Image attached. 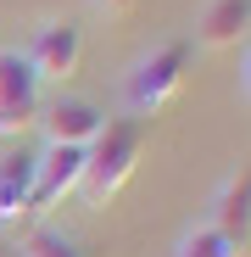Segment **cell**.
<instances>
[{"mask_svg":"<svg viewBox=\"0 0 251 257\" xmlns=\"http://www.w3.org/2000/svg\"><path fill=\"white\" fill-rule=\"evenodd\" d=\"M206 229H218L234 251L245 246V235H251V179H245V168L218 185L212 207H206Z\"/></svg>","mask_w":251,"mask_h":257,"instance_id":"cell-6","label":"cell"},{"mask_svg":"<svg viewBox=\"0 0 251 257\" xmlns=\"http://www.w3.org/2000/svg\"><path fill=\"white\" fill-rule=\"evenodd\" d=\"M23 257H84L62 229H34L28 235V246H23Z\"/></svg>","mask_w":251,"mask_h":257,"instance_id":"cell-11","label":"cell"},{"mask_svg":"<svg viewBox=\"0 0 251 257\" xmlns=\"http://www.w3.org/2000/svg\"><path fill=\"white\" fill-rule=\"evenodd\" d=\"M78 179H84V151L78 146H45L34 157V212H45L51 201L78 190Z\"/></svg>","mask_w":251,"mask_h":257,"instance_id":"cell-4","label":"cell"},{"mask_svg":"<svg viewBox=\"0 0 251 257\" xmlns=\"http://www.w3.org/2000/svg\"><path fill=\"white\" fill-rule=\"evenodd\" d=\"M140 151H145V123L140 117H112L101 128V140L84 151V196H90L95 207H106L123 185H129V174L140 168Z\"/></svg>","mask_w":251,"mask_h":257,"instance_id":"cell-1","label":"cell"},{"mask_svg":"<svg viewBox=\"0 0 251 257\" xmlns=\"http://www.w3.org/2000/svg\"><path fill=\"white\" fill-rule=\"evenodd\" d=\"M23 56H28V67H34L39 78H67V73H78L84 34H78L73 23H45V28L34 34V45H28Z\"/></svg>","mask_w":251,"mask_h":257,"instance_id":"cell-5","label":"cell"},{"mask_svg":"<svg viewBox=\"0 0 251 257\" xmlns=\"http://www.w3.org/2000/svg\"><path fill=\"white\" fill-rule=\"evenodd\" d=\"M34 218V157L12 151L0 157V224H23Z\"/></svg>","mask_w":251,"mask_h":257,"instance_id":"cell-8","label":"cell"},{"mask_svg":"<svg viewBox=\"0 0 251 257\" xmlns=\"http://www.w3.org/2000/svg\"><path fill=\"white\" fill-rule=\"evenodd\" d=\"M28 123H39V73L28 56L0 51V135H23Z\"/></svg>","mask_w":251,"mask_h":257,"instance_id":"cell-3","label":"cell"},{"mask_svg":"<svg viewBox=\"0 0 251 257\" xmlns=\"http://www.w3.org/2000/svg\"><path fill=\"white\" fill-rule=\"evenodd\" d=\"M173 257H240V251H234L218 229L195 224V229H184V235H179V251H173Z\"/></svg>","mask_w":251,"mask_h":257,"instance_id":"cell-10","label":"cell"},{"mask_svg":"<svg viewBox=\"0 0 251 257\" xmlns=\"http://www.w3.org/2000/svg\"><path fill=\"white\" fill-rule=\"evenodd\" d=\"M184 67H190V39H173V45H162L151 51L134 73H129V106L134 112H156L179 95V84H184Z\"/></svg>","mask_w":251,"mask_h":257,"instance_id":"cell-2","label":"cell"},{"mask_svg":"<svg viewBox=\"0 0 251 257\" xmlns=\"http://www.w3.org/2000/svg\"><path fill=\"white\" fill-rule=\"evenodd\" d=\"M245 28H251V0H212L195 23V39L206 51H229L245 39Z\"/></svg>","mask_w":251,"mask_h":257,"instance_id":"cell-9","label":"cell"},{"mask_svg":"<svg viewBox=\"0 0 251 257\" xmlns=\"http://www.w3.org/2000/svg\"><path fill=\"white\" fill-rule=\"evenodd\" d=\"M101 128H106V112L95 106V101H56L51 112H45V135H51V146H78V151H90L95 140H101Z\"/></svg>","mask_w":251,"mask_h":257,"instance_id":"cell-7","label":"cell"},{"mask_svg":"<svg viewBox=\"0 0 251 257\" xmlns=\"http://www.w3.org/2000/svg\"><path fill=\"white\" fill-rule=\"evenodd\" d=\"M0 257H6V246H0Z\"/></svg>","mask_w":251,"mask_h":257,"instance_id":"cell-13","label":"cell"},{"mask_svg":"<svg viewBox=\"0 0 251 257\" xmlns=\"http://www.w3.org/2000/svg\"><path fill=\"white\" fill-rule=\"evenodd\" d=\"M95 6H101V12H112V17H117V12H129V6H134V0H95Z\"/></svg>","mask_w":251,"mask_h":257,"instance_id":"cell-12","label":"cell"}]
</instances>
